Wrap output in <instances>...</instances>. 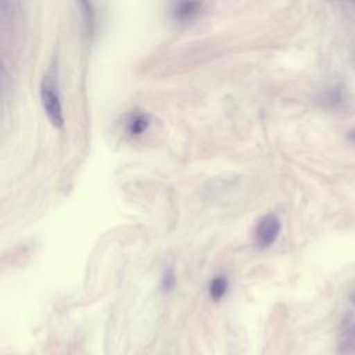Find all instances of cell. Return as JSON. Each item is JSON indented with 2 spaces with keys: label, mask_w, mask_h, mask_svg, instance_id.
<instances>
[{
  "label": "cell",
  "mask_w": 355,
  "mask_h": 355,
  "mask_svg": "<svg viewBox=\"0 0 355 355\" xmlns=\"http://www.w3.org/2000/svg\"><path fill=\"white\" fill-rule=\"evenodd\" d=\"M40 101L51 125L55 128H61L64 125V112H62L61 97L58 92L57 76L53 69H49L42 79Z\"/></svg>",
  "instance_id": "obj_1"
},
{
  "label": "cell",
  "mask_w": 355,
  "mask_h": 355,
  "mask_svg": "<svg viewBox=\"0 0 355 355\" xmlns=\"http://www.w3.org/2000/svg\"><path fill=\"white\" fill-rule=\"evenodd\" d=\"M280 229H282V222L279 219L277 215L275 214H268V215H263L257 226H255V244L259 247V248H266L269 245H272L276 239L279 237V233H280Z\"/></svg>",
  "instance_id": "obj_2"
},
{
  "label": "cell",
  "mask_w": 355,
  "mask_h": 355,
  "mask_svg": "<svg viewBox=\"0 0 355 355\" xmlns=\"http://www.w3.org/2000/svg\"><path fill=\"white\" fill-rule=\"evenodd\" d=\"M150 125V116L146 112H132L126 119L125 129L130 136H139L147 130Z\"/></svg>",
  "instance_id": "obj_3"
},
{
  "label": "cell",
  "mask_w": 355,
  "mask_h": 355,
  "mask_svg": "<svg viewBox=\"0 0 355 355\" xmlns=\"http://www.w3.org/2000/svg\"><path fill=\"white\" fill-rule=\"evenodd\" d=\"M337 355H351L355 352V324L344 331L343 338L336 345Z\"/></svg>",
  "instance_id": "obj_4"
},
{
  "label": "cell",
  "mask_w": 355,
  "mask_h": 355,
  "mask_svg": "<svg viewBox=\"0 0 355 355\" xmlns=\"http://www.w3.org/2000/svg\"><path fill=\"white\" fill-rule=\"evenodd\" d=\"M201 8L200 3H179L173 8V15L179 21L191 19Z\"/></svg>",
  "instance_id": "obj_5"
},
{
  "label": "cell",
  "mask_w": 355,
  "mask_h": 355,
  "mask_svg": "<svg viewBox=\"0 0 355 355\" xmlns=\"http://www.w3.org/2000/svg\"><path fill=\"white\" fill-rule=\"evenodd\" d=\"M227 288H229L227 279L225 276H216L209 283V297L214 301H219L225 297Z\"/></svg>",
  "instance_id": "obj_6"
},
{
  "label": "cell",
  "mask_w": 355,
  "mask_h": 355,
  "mask_svg": "<svg viewBox=\"0 0 355 355\" xmlns=\"http://www.w3.org/2000/svg\"><path fill=\"white\" fill-rule=\"evenodd\" d=\"M175 273H173V269L168 268L164 275H162V279H161V287L164 291H171L175 286Z\"/></svg>",
  "instance_id": "obj_7"
},
{
  "label": "cell",
  "mask_w": 355,
  "mask_h": 355,
  "mask_svg": "<svg viewBox=\"0 0 355 355\" xmlns=\"http://www.w3.org/2000/svg\"><path fill=\"white\" fill-rule=\"evenodd\" d=\"M348 139H349V140H352V141H355V130L348 132Z\"/></svg>",
  "instance_id": "obj_8"
},
{
  "label": "cell",
  "mask_w": 355,
  "mask_h": 355,
  "mask_svg": "<svg viewBox=\"0 0 355 355\" xmlns=\"http://www.w3.org/2000/svg\"><path fill=\"white\" fill-rule=\"evenodd\" d=\"M349 300H351V302L355 305V291H354V293H351V295H349Z\"/></svg>",
  "instance_id": "obj_9"
}]
</instances>
